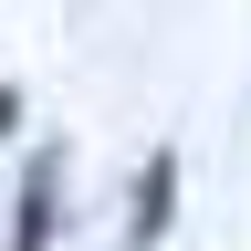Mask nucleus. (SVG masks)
Segmentation results:
<instances>
[{
	"mask_svg": "<svg viewBox=\"0 0 251 251\" xmlns=\"http://www.w3.org/2000/svg\"><path fill=\"white\" fill-rule=\"evenodd\" d=\"M168 220H178V147H157L147 178H136V209H126V241L157 251V241H168Z\"/></svg>",
	"mask_w": 251,
	"mask_h": 251,
	"instance_id": "nucleus-1",
	"label": "nucleus"
},
{
	"mask_svg": "<svg viewBox=\"0 0 251 251\" xmlns=\"http://www.w3.org/2000/svg\"><path fill=\"white\" fill-rule=\"evenodd\" d=\"M52 199H63V168H52V157H31V168H21V220H11V251H52Z\"/></svg>",
	"mask_w": 251,
	"mask_h": 251,
	"instance_id": "nucleus-2",
	"label": "nucleus"
},
{
	"mask_svg": "<svg viewBox=\"0 0 251 251\" xmlns=\"http://www.w3.org/2000/svg\"><path fill=\"white\" fill-rule=\"evenodd\" d=\"M11 126H21V84H0V136H11Z\"/></svg>",
	"mask_w": 251,
	"mask_h": 251,
	"instance_id": "nucleus-3",
	"label": "nucleus"
}]
</instances>
